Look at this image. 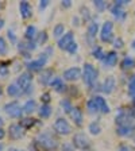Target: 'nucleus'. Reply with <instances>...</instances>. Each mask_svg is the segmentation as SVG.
<instances>
[{
    "label": "nucleus",
    "mask_w": 135,
    "mask_h": 151,
    "mask_svg": "<svg viewBox=\"0 0 135 151\" xmlns=\"http://www.w3.org/2000/svg\"><path fill=\"white\" fill-rule=\"evenodd\" d=\"M37 108V103L34 100H27L26 104L23 105V112L25 113H32Z\"/></svg>",
    "instance_id": "20"
},
{
    "label": "nucleus",
    "mask_w": 135,
    "mask_h": 151,
    "mask_svg": "<svg viewBox=\"0 0 135 151\" xmlns=\"http://www.w3.org/2000/svg\"><path fill=\"white\" fill-rule=\"evenodd\" d=\"M119 151H131V148L127 147V146H122V147L119 148Z\"/></svg>",
    "instance_id": "43"
},
{
    "label": "nucleus",
    "mask_w": 135,
    "mask_h": 151,
    "mask_svg": "<svg viewBox=\"0 0 135 151\" xmlns=\"http://www.w3.org/2000/svg\"><path fill=\"white\" fill-rule=\"evenodd\" d=\"M72 43H73V32L72 31L66 32V34L61 38L60 41H58V46H60V49H62V50H64V49H65V50H68V47H69Z\"/></svg>",
    "instance_id": "10"
},
{
    "label": "nucleus",
    "mask_w": 135,
    "mask_h": 151,
    "mask_svg": "<svg viewBox=\"0 0 135 151\" xmlns=\"http://www.w3.org/2000/svg\"><path fill=\"white\" fill-rule=\"evenodd\" d=\"M93 57L95 58H99V60H103L105 54H103V49L101 47H95L93 49Z\"/></svg>",
    "instance_id": "31"
},
{
    "label": "nucleus",
    "mask_w": 135,
    "mask_h": 151,
    "mask_svg": "<svg viewBox=\"0 0 135 151\" xmlns=\"http://www.w3.org/2000/svg\"><path fill=\"white\" fill-rule=\"evenodd\" d=\"M46 41H47L46 32H41V34H39V37H38V43H45Z\"/></svg>",
    "instance_id": "37"
},
{
    "label": "nucleus",
    "mask_w": 135,
    "mask_h": 151,
    "mask_svg": "<svg viewBox=\"0 0 135 151\" xmlns=\"http://www.w3.org/2000/svg\"><path fill=\"white\" fill-rule=\"evenodd\" d=\"M134 131H135V123H132V124H126V126H119L116 129L118 135H120V136H129V135H131Z\"/></svg>",
    "instance_id": "13"
},
{
    "label": "nucleus",
    "mask_w": 135,
    "mask_h": 151,
    "mask_svg": "<svg viewBox=\"0 0 135 151\" xmlns=\"http://www.w3.org/2000/svg\"><path fill=\"white\" fill-rule=\"evenodd\" d=\"M31 81H32V77L31 74L28 72H25L18 77V81L16 84L19 85V88L22 89L25 92H30V88H31Z\"/></svg>",
    "instance_id": "2"
},
{
    "label": "nucleus",
    "mask_w": 135,
    "mask_h": 151,
    "mask_svg": "<svg viewBox=\"0 0 135 151\" xmlns=\"http://www.w3.org/2000/svg\"><path fill=\"white\" fill-rule=\"evenodd\" d=\"M97 70L95 69V66L91 63H85L84 65V72H82V77H84V81L87 85L89 86H93L96 80H97Z\"/></svg>",
    "instance_id": "1"
},
{
    "label": "nucleus",
    "mask_w": 135,
    "mask_h": 151,
    "mask_svg": "<svg viewBox=\"0 0 135 151\" xmlns=\"http://www.w3.org/2000/svg\"><path fill=\"white\" fill-rule=\"evenodd\" d=\"M69 113L72 120L76 123V126H82V113L79 108H72V111Z\"/></svg>",
    "instance_id": "16"
},
{
    "label": "nucleus",
    "mask_w": 135,
    "mask_h": 151,
    "mask_svg": "<svg viewBox=\"0 0 135 151\" xmlns=\"http://www.w3.org/2000/svg\"><path fill=\"white\" fill-rule=\"evenodd\" d=\"M131 46H132V49H135V39L132 41V45H131Z\"/></svg>",
    "instance_id": "48"
},
{
    "label": "nucleus",
    "mask_w": 135,
    "mask_h": 151,
    "mask_svg": "<svg viewBox=\"0 0 135 151\" xmlns=\"http://www.w3.org/2000/svg\"><path fill=\"white\" fill-rule=\"evenodd\" d=\"M132 104H134V107H135V99H134V103H132Z\"/></svg>",
    "instance_id": "51"
},
{
    "label": "nucleus",
    "mask_w": 135,
    "mask_h": 151,
    "mask_svg": "<svg viewBox=\"0 0 135 151\" xmlns=\"http://www.w3.org/2000/svg\"><path fill=\"white\" fill-rule=\"evenodd\" d=\"M51 86H53L57 92H64L66 88L65 85H64V81L61 78H54L53 81H51Z\"/></svg>",
    "instance_id": "21"
},
{
    "label": "nucleus",
    "mask_w": 135,
    "mask_h": 151,
    "mask_svg": "<svg viewBox=\"0 0 135 151\" xmlns=\"http://www.w3.org/2000/svg\"><path fill=\"white\" fill-rule=\"evenodd\" d=\"M93 99H95V101H96V104H97V108L101 113H108L110 112V107H108L107 101L104 100L101 96H96V97H93Z\"/></svg>",
    "instance_id": "17"
},
{
    "label": "nucleus",
    "mask_w": 135,
    "mask_h": 151,
    "mask_svg": "<svg viewBox=\"0 0 135 151\" xmlns=\"http://www.w3.org/2000/svg\"><path fill=\"white\" fill-rule=\"evenodd\" d=\"M49 100H50V94H49V93L42 94V101H45V103H49Z\"/></svg>",
    "instance_id": "40"
},
{
    "label": "nucleus",
    "mask_w": 135,
    "mask_h": 151,
    "mask_svg": "<svg viewBox=\"0 0 135 151\" xmlns=\"http://www.w3.org/2000/svg\"><path fill=\"white\" fill-rule=\"evenodd\" d=\"M111 12L113 14V16H115L116 19H119V20H123V19H124V16H126L124 9H123L120 6H116V4L111 8Z\"/></svg>",
    "instance_id": "18"
},
{
    "label": "nucleus",
    "mask_w": 135,
    "mask_h": 151,
    "mask_svg": "<svg viewBox=\"0 0 135 151\" xmlns=\"http://www.w3.org/2000/svg\"><path fill=\"white\" fill-rule=\"evenodd\" d=\"M7 74H8L7 66H4V63H0V76H7Z\"/></svg>",
    "instance_id": "38"
},
{
    "label": "nucleus",
    "mask_w": 135,
    "mask_h": 151,
    "mask_svg": "<svg viewBox=\"0 0 135 151\" xmlns=\"http://www.w3.org/2000/svg\"><path fill=\"white\" fill-rule=\"evenodd\" d=\"M8 134H9V138L16 140V139H20L23 135V127L19 126V124H11L8 129Z\"/></svg>",
    "instance_id": "8"
},
{
    "label": "nucleus",
    "mask_w": 135,
    "mask_h": 151,
    "mask_svg": "<svg viewBox=\"0 0 135 151\" xmlns=\"http://www.w3.org/2000/svg\"><path fill=\"white\" fill-rule=\"evenodd\" d=\"M39 115L42 117H49L51 115V107L49 104H43L41 108H39Z\"/></svg>",
    "instance_id": "24"
},
{
    "label": "nucleus",
    "mask_w": 135,
    "mask_h": 151,
    "mask_svg": "<svg viewBox=\"0 0 135 151\" xmlns=\"http://www.w3.org/2000/svg\"><path fill=\"white\" fill-rule=\"evenodd\" d=\"M1 150H3V146H1V145H0V151H1Z\"/></svg>",
    "instance_id": "50"
},
{
    "label": "nucleus",
    "mask_w": 135,
    "mask_h": 151,
    "mask_svg": "<svg viewBox=\"0 0 135 151\" xmlns=\"http://www.w3.org/2000/svg\"><path fill=\"white\" fill-rule=\"evenodd\" d=\"M51 76H53V72H51L50 69H45L43 73L41 74V77H39V81H41L42 84H47V82L50 81Z\"/></svg>",
    "instance_id": "22"
},
{
    "label": "nucleus",
    "mask_w": 135,
    "mask_h": 151,
    "mask_svg": "<svg viewBox=\"0 0 135 151\" xmlns=\"http://www.w3.org/2000/svg\"><path fill=\"white\" fill-rule=\"evenodd\" d=\"M38 140H39V143H41V145L43 146L45 148H54L57 146L56 140H54V139L51 138L50 135H47V134H43V135H41L39 138H38Z\"/></svg>",
    "instance_id": "9"
},
{
    "label": "nucleus",
    "mask_w": 135,
    "mask_h": 151,
    "mask_svg": "<svg viewBox=\"0 0 135 151\" xmlns=\"http://www.w3.org/2000/svg\"><path fill=\"white\" fill-rule=\"evenodd\" d=\"M73 145L77 148L84 150V148H87L89 146V140L87 139V136H85L84 134H76V135L73 136Z\"/></svg>",
    "instance_id": "6"
},
{
    "label": "nucleus",
    "mask_w": 135,
    "mask_h": 151,
    "mask_svg": "<svg viewBox=\"0 0 135 151\" xmlns=\"http://www.w3.org/2000/svg\"><path fill=\"white\" fill-rule=\"evenodd\" d=\"M54 129L61 135H68L72 131V127L65 119H57L56 123H54Z\"/></svg>",
    "instance_id": "4"
},
{
    "label": "nucleus",
    "mask_w": 135,
    "mask_h": 151,
    "mask_svg": "<svg viewBox=\"0 0 135 151\" xmlns=\"http://www.w3.org/2000/svg\"><path fill=\"white\" fill-rule=\"evenodd\" d=\"M87 108H88L89 113H95V112H99V108H97V104L95 101V99H91V100L87 103Z\"/></svg>",
    "instance_id": "26"
},
{
    "label": "nucleus",
    "mask_w": 135,
    "mask_h": 151,
    "mask_svg": "<svg viewBox=\"0 0 135 151\" xmlns=\"http://www.w3.org/2000/svg\"><path fill=\"white\" fill-rule=\"evenodd\" d=\"M103 60H104L105 66H108V68H113L118 62V55H116L115 51H110L108 54H105V57H104Z\"/></svg>",
    "instance_id": "15"
},
{
    "label": "nucleus",
    "mask_w": 135,
    "mask_h": 151,
    "mask_svg": "<svg viewBox=\"0 0 135 151\" xmlns=\"http://www.w3.org/2000/svg\"><path fill=\"white\" fill-rule=\"evenodd\" d=\"M112 30H113V23L112 22H105L101 28V41L103 42H110L112 39Z\"/></svg>",
    "instance_id": "5"
},
{
    "label": "nucleus",
    "mask_w": 135,
    "mask_h": 151,
    "mask_svg": "<svg viewBox=\"0 0 135 151\" xmlns=\"http://www.w3.org/2000/svg\"><path fill=\"white\" fill-rule=\"evenodd\" d=\"M19 11H20V15H22L23 19H28L32 15V8L30 6V3H27V1H20Z\"/></svg>",
    "instance_id": "12"
},
{
    "label": "nucleus",
    "mask_w": 135,
    "mask_h": 151,
    "mask_svg": "<svg viewBox=\"0 0 135 151\" xmlns=\"http://www.w3.org/2000/svg\"><path fill=\"white\" fill-rule=\"evenodd\" d=\"M68 51H69V53H76V51H77V43L73 42V43L68 47Z\"/></svg>",
    "instance_id": "39"
},
{
    "label": "nucleus",
    "mask_w": 135,
    "mask_h": 151,
    "mask_svg": "<svg viewBox=\"0 0 135 151\" xmlns=\"http://www.w3.org/2000/svg\"><path fill=\"white\" fill-rule=\"evenodd\" d=\"M3 136H4V131H3V129H1V128H0V139L3 138Z\"/></svg>",
    "instance_id": "45"
},
{
    "label": "nucleus",
    "mask_w": 135,
    "mask_h": 151,
    "mask_svg": "<svg viewBox=\"0 0 135 151\" xmlns=\"http://www.w3.org/2000/svg\"><path fill=\"white\" fill-rule=\"evenodd\" d=\"M120 66H122V69H124V70L132 69V68L135 66V60L132 58V57H126V58L122 61Z\"/></svg>",
    "instance_id": "19"
},
{
    "label": "nucleus",
    "mask_w": 135,
    "mask_h": 151,
    "mask_svg": "<svg viewBox=\"0 0 135 151\" xmlns=\"http://www.w3.org/2000/svg\"><path fill=\"white\" fill-rule=\"evenodd\" d=\"M129 94L131 96L132 99H135V74L131 76L129 82Z\"/></svg>",
    "instance_id": "25"
},
{
    "label": "nucleus",
    "mask_w": 135,
    "mask_h": 151,
    "mask_svg": "<svg viewBox=\"0 0 135 151\" xmlns=\"http://www.w3.org/2000/svg\"><path fill=\"white\" fill-rule=\"evenodd\" d=\"M70 4H72V3H70L69 0H66V1H62V6H64V7H70Z\"/></svg>",
    "instance_id": "44"
},
{
    "label": "nucleus",
    "mask_w": 135,
    "mask_h": 151,
    "mask_svg": "<svg viewBox=\"0 0 135 151\" xmlns=\"http://www.w3.org/2000/svg\"><path fill=\"white\" fill-rule=\"evenodd\" d=\"M14 151H18V150H14Z\"/></svg>",
    "instance_id": "52"
},
{
    "label": "nucleus",
    "mask_w": 135,
    "mask_h": 151,
    "mask_svg": "<svg viewBox=\"0 0 135 151\" xmlns=\"http://www.w3.org/2000/svg\"><path fill=\"white\" fill-rule=\"evenodd\" d=\"M115 86H116V82H115V78L113 77H107L105 81L103 82V92L104 93H112L115 91Z\"/></svg>",
    "instance_id": "14"
},
{
    "label": "nucleus",
    "mask_w": 135,
    "mask_h": 151,
    "mask_svg": "<svg viewBox=\"0 0 135 151\" xmlns=\"http://www.w3.org/2000/svg\"><path fill=\"white\" fill-rule=\"evenodd\" d=\"M81 77V70L79 68H70V69L64 72V78L66 81H76Z\"/></svg>",
    "instance_id": "7"
},
{
    "label": "nucleus",
    "mask_w": 135,
    "mask_h": 151,
    "mask_svg": "<svg viewBox=\"0 0 135 151\" xmlns=\"http://www.w3.org/2000/svg\"><path fill=\"white\" fill-rule=\"evenodd\" d=\"M34 124V119H23L22 120V126L25 127H31Z\"/></svg>",
    "instance_id": "36"
},
{
    "label": "nucleus",
    "mask_w": 135,
    "mask_h": 151,
    "mask_svg": "<svg viewBox=\"0 0 135 151\" xmlns=\"http://www.w3.org/2000/svg\"><path fill=\"white\" fill-rule=\"evenodd\" d=\"M1 126H3V119L0 117V128H1Z\"/></svg>",
    "instance_id": "47"
},
{
    "label": "nucleus",
    "mask_w": 135,
    "mask_h": 151,
    "mask_svg": "<svg viewBox=\"0 0 135 151\" xmlns=\"http://www.w3.org/2000/svg\"><path fill=\"white\" fill-rule=\"evenodd\" d=\"M47 4H49V1H47V0H43V1H41V3H39V8H41V9L45 8Z\"/></svg>",
    "instance_id": "42"
},
{
    "label": "nucleus",
    "mask_w": 135,
    "mask_h": 151,
    "mask_svg": "<svg viewBox=\"0 0 135 151\" xmlns=\"http://www.w3.org/2000/svg\"><path fill=\"white\" fill-rule=\"evenodd\" d=\"M7 51H8V46H7V42L4 38H0V54L1 55H6Z\"/></svg>",
    "instance_id": "28"
},
{
    "label": "nucleus",
    "mask_w": 135,
    "mask_h": 151,
    "mask_svg": "<svg viewBox=\"0 0 135 151\" xmlns=\"http://www.w3.org/2000/svg\"><path fill=\"white\" fill-rule=\"evenodd\" d=\"M61 105L64 107V111H66V112H70L72 111V105H70V103L68 100H64V101H61Z\"/></svg>",
    "instance_id": "33"
},
{
    "label": "nucleus",
    "mask_w": 135,
    "mask_h": 151,
    "mask_svg": "<svg viewBox=\"0 0 135 151\" xmlns=\"http://www.w3.org/2000/svg\"><path fill=\"white\" fill-rule=\"evenodd\" d=\"M41 58L39 60H35V61H31V62H28L27 63V68L30 70H39L42 69L45 66V63H46V60H47V57H43L45 54H41Z\"/></svg>",
    "instance_id": "11"
},
{
    "label": "nucleus",
    "mask_w": 135,
    "mask_h": 151,
    "mask_svg": "<svg viewBox=\"0 0 135 151\" xmlns=\"http://www.w3.org/2000/svg\"><path fill=\"white\" fill-rule=\"evenodd\" d=\"M89 131H91L92 135H97L99 132H100V126H99L96 122L91 123V124H89Z\"/></svg>",
    "instance_id": "29"
},
{
    "label": "nucleus",
    "mask_w": 135,
    "mask_h": 151,
    "mask_svg": "<svg viewBox=\"0 0 135 151\" xmlns=\"http://www.w3.org/2000/svg\"><path fill=\"white\" fill-rule=\"evenodd\" d=\"M3 26H4V20H3V19H1V18H0V28L3 27Z\"/></svg>",
    "instance_id": "46"
},
{
    "label": "nucleus",
    "mask_w": 135,
    "mask_h": 151,
    "mask_svg": "<svg viewBox=\"0 0 135 151\" xmlns=\"http://www.w3.org/2000/svg\"><path fill=\"white\" fill-rule=\"evenodd\" d=\"M35 32H37V30H35L34 26H28V27L26 28L25 35H26V38H27V39H32V38H34L35 35H37Z\"/></svg>",
    "instance_id": "27"
},
{
    "label": "nucleus",
    "mask_w": 135,
    "mask_h": 151,
    "mask_svg": "<svg viewBox=\"0 0 135 151\" xmlns=\"http://www.w3.org/2000/svg\"><path fill=\"white\" fill-rule=\"evenodd\" d=\"M95 7H96L99 11H103V9L105 8V3L101 1V0H96V1H95Z\"/></svg>",
    "instance_id": "34"
},
{
    "label": "nucleus",
    "mask_w": 135,
    "mask_h": 151,
    "mask_svg": "<svg viewBox=\"0 0 135 151\" xmlns=\"http://www.w3.org/2000/svg\"><path fill=\"white\" fill-rule=\"evenodd\" d=\"M8 37H9V39H11V41H12V42H15V41H16L15 35H14V32L11 31V30H9V31H8Z\"/></svg>",
    "instance_id": "41"
},
{
    "label": "nucleus",
    "mask_w": 135,
    "mask_h": 151,
    "mask_svg": "<svg viewBox=\"0 0 135 151\" xmlns=\"http://www.w3.org/2000/svg\"><path fill=\"white\" fill-rule=\"evenodd\" d=\"M97 23H93L92 22L91 24L88 26V34L91 35V37H95V35L97 34Z\"/></svg>",
    "instance_id": "30"
},
{
    "label": "nucleus",
    "mask_w": 135,
    "mask_h": 151,
    "mask_svg": "<svg viewBox=\"0 0 135 151\" xmlns=\"http://www.w3.org/2000/svg\"><path fill=\"white\" fill-rule=\"evenodd\" d=\"M53 34H54V37H61V35L64 34V26L62 24H57L53 30Z\"/></svg>",
    "instance_id": "32"
},
{
    "label": "nucleus",
    "mask_w": 135,
    "mask_h": 151,
    "mask_svg": "<svg viewBox=\"0 0 135 151\" xmlns=\"http://www.w3.org/2000/svg\"><path fill=\"white\" fill-rule=\"evenodd\" d=\"M7 93L9 96H18L20 93V88H19L18 84H9L8 88H7Z\"/></svg>",
    "instance_id": "23"
},
{
    "label": "nucleus",
    "mask_w": 135,
    "mask_h": 151,
    "mask_svg": "<svg viewBox=\"0 0 135 151\" xmlns=\"http://www.w3.org/2000/svg\"><path fill=\"white\" fill-rule=\"evenodd\" d=\"M4 111L7 112V115H9L11 117H20L22 116V107L19 105V103L16 101H11V103L6 104V107H4Z\"/></svg>",
    "instance_id": "3"
},
{
    "label": "nucleus",
    "mask_w": 135,
    "mask_h": 151,
    "mask_svg": "<svg viewBox=\"0 0 135 151\" xmlns=\"http://www.w3.org/2000/svg\"><path fill=\"white\" fill-rule=\"evenodd\" d=\"M113 46L116 47V49H122L123 47V39L122 38H116V39L113 41Z\"/></svg>",
    "instance_id": "35"
},
{
    "label": "nucleus",
    "mask_w": 135,
    "mask_h": 151,
    "mask_svg": "<svg viewBox=\"0 0 135 151\" xmlns=\"http://www.w3.org/2000/svg\"><path fill=\"white\" fill-rule=\"evenodd\" d=\"M1 94H3V91H1V88H0V96H1Z\"/></svg>",
    "instance_id": "49"
}]
</instances>
